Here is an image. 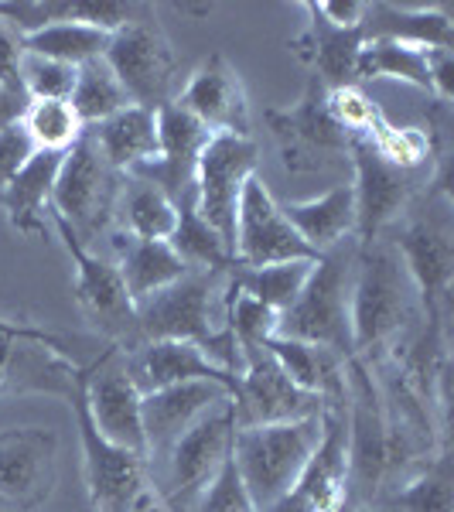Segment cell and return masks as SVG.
<instances>
[{
  "label": "cell",
  "mask_w": 454,
  "mask_h": 512,
  "mask_svg": "<svg viewBox=\"0 0 454 512\" xmlns=\"http://www.w3.org/2000/svg\"><path fill=\"white\" fill-rule=\"evenodd\" d=\"M383 509H393V512H454V485H451L448 451H437L431 461H424V465H420L417 472L383 502Z\"/></svg>",
  "instance_id": "35"
},
{
  "label": "cell",
  "mask_w": 454,
  "mask_h": 512,
  "mask_svg": "<svg viewBox=\"0 0 454 512\" xmlns=\"http://www.w3.org/2000/svg\"><path fill=\"white\" fill-rule=\"evenodd\" d=\"M35 154H38V147L31 144V137L24 134L21 123L0 130V192H4L7 181L18 175V171L35 158Z\"/></svg>",
  "instance_id": "40"
},
{
  "label": "cell",
  "mask_w": 454,
  "mask_h": 512,
  "mask_svg": "<svg viewBox=\"0 0 454 512\" xmlns=\"http://www.w3.org/2000/svg\"><path fill=\"white\" fill-rule=\"evenodd\" d=\"M7 390V383H4V373H0V393H4Z\"/></svg>",
  "instance_id": "44"
},
{
  "label": "cell",
  "mask_w": 454,
  "mask_h": 512,
  "mask_svg": "<svg viewBox=\"0 0 454 512\" xmlns=\"http://www.w3.org/2000/svg\"><path fill=\"white\" fill-rule=\"evenodd\" d=\"M110 38L106 31L89 28V24L79 21H55L45 24V28L24 35V52L45 55V59L65 62V65H86L93 59H103L106 48H110Z\"/></svg>",
  "instance_id": "33"
},
{
  "label": "cell",
  "mask_w": 454,
  "mask_h": 512,
  "mask_svg": "<svg viewBox=\"0 0 454 512\" xmlns=\"http://www.w3.org/2000/svg\"><path fill=\"white\" fill-rule=\"evenodd\" d=\"M352 195H356V243H373L407 216L417 195L434 181L431 171H400L369 147V140H349Z\"/></svg>",
  "instance_id": "12"
},
{
  "label": "cell",
  "mask_w": 454,
  "mask_h": 512,
  "mask_svg": "<svg viewBox=\"0 0 454 512\" xmlns=\"http://www.w3.org/2000/svg\"><path fill=\"white\" fill-rule=\"evenodd\" d=\"M65 154L38 151L0 192V212L21 236H45L52 226V192Z\"/></svg>",
  "instance_id": "25"
},
{
  "label": "cell",
  "mask_w": 454,
  "mask_h": 512,
  "mask_svg": "<svg viewBox=\"0 0 454 512\" xmlns=\"http://www.w3.org/2000/svg\"><path fill=\"white\" fill-rule=\"evenodd\" d=\"M55 233H59L65 253H69L76 280H72V297H76L79 315L89 321V328L103 338V345H117L130 352L140 345L137 328V304L130 301L117 263L110 256H96L89 246L79 243V236L59 219H52Z\"/></svg>",
  "instance_id": "9"
},
{
  "label": "cell",
  "mask_w": 454,
  "mask_h": 512,
  "mask_svg": "<svg viewBox=\"0 0 454 512\" xmlns=\"http://www.w3.org/2000/svg\"><path fill=\"white\" fill-rule=\"evenodd\" d=\"M86 376L89 366H79L72 376L65 400L76 417L79 431V451H82V478H86L89 506L93 512H154L161 509L158 492L151 482V468L147 458L117 448L103 434L96 431L93 417L86 407Z\"/></svg>",
  "instance_id": "3"
},
{
  "label": "cell",
  "mask_w": 454,
  "mask_h": 512,
  "mask_svg": "<svg viewBox=\"0 0 454 512\" xmlns=\"http://www.w3.org/2000/svg\"><path fill=\"white\" fill-rule=\"evenodd\" d=\"M253 175H260V147L253 137L216 134L205 144L202 158H198L195 185H192L195 209L222 236L229 253H233L239 198H243L246 181Z\"/></svg>",
  "instance_id": "13"
},
{
  "label": "cell",
  "mask_w": 454,
  "mask_h": 512,
  "mask_svg": "<svg viewBox=\"0 0 454 512\" xmlns=\"http://www.w3.org/2000/svg\"><path fill=\"white\" fill-rule=\"evenodd\" d=\"M72 110L82 120V127H96V123L117 117L120 110H127L130 96L123 89V82L113 76V69L106 65V59H93L86 65H79L76 76V89H72Z\"/></svg>",
  "instance_id": "34"
},
{
  "label": "cell",
  "mask_w": 454,
  "mask_h": 512,
  "mask_svg": "<svg viewBox=\"0 0 454 512\" xmlns=\"http://www.w3.org/2000/svg\"><path fill=\"white\" fill-rule=\"evenodd\" d=\"M93 137L96 151L117 175H134L137 168L158 161L161 137H158V113L144 106H127L117 117L96 123L86 130Z\"/></svg>",
  "instance_id": "27"
},
{
  "label": "cell",
  "mask_w": 454,
  "mask_h": 512,
  "mask_svg": "<svg viewBox=\"0 0 454 512\" xmlns=\"http://www.w3.org/2000/svg\"><path fill=\"white\" fill-rule=\"evenodd\" d=\"M86 407L96 431L117 448L147 458L144 420H140V390L127 373V359L117 345H103L86 376Z\"/></svg>",
  "instance_id": "16"
},
{
  "label": "cell",
  "mask_w": 454,
  "mask_h": 512,
  "mask_svg": "<svg viewBox=\"0 0 454 512\" xmlns=\"http://www.w3.org/2000/svg\"><path fill=\"white\" fill-rule=\"evenodd\" d=\"M233 410L239 427L253 424H284L321 414V396L301 390L291 376L277 366L267 349L243 352V373H239Z\"/></svg>",
  "instance_id": "17"
},
{
  "label": "cell",
  "mask_w": 454,
  "mask_h": 512,
  "mask_svg": "<svg viewBox=\"0 0 454 512\" xmlns=\"http://www.w3.org/2000/svg\"><path fill=\"white\" fill-rule=\"evenodd\" d=\"M311 4L335 28H359L362 11H366V0H311Z\"/></svg>",
  "instance_id": "42"
},
{
  "label": "cell",
  "mask_w": 454,
  "mask_h": 512,
  "mask_svg": "<svg viewBox=\"0 0 454 512\" xmlns=\"http://www.w3.org/2000/svg\"><path fill=\"white\" fill-rule=\"evenodd\" d=\"M120 178L123 175H117L96 151L93 137L82 134L79 144L62 158L52 192V219L69 226L82 246H89L99 236H110Z\"/></svg>",
  "instance_id": "10"
},
{
  "label": "cell",
  "mask_w": 454,
  "mask_h": 512,
  "mask_svg": "<svg viewBox=\"0 0 454 512\" xmlns=\"http://www.w3.org/2000/svg\"><path fill=\"white\" fill-rule=\"evenodd\" d=\"M158 137H161L158 161L137 168L134 175L158 185L171 202H181V198L192 195L198 158H202L212 134L192 117V113L181 110L178 103H168L158 110Z\"/></svg>",
  "instance_id": "20"
},
{
  "label": "cell",
  "mask_w": 454,
  "mask_h": 512,
  "mask_svg": "<svg viewBox=\"0 0 454 512\" xmlns=\"http://www.w3.org/2000/svg\"><path fill=\"white\" fill-rule=\"evenodd\" d=\"M424 308L403 260L386 236L362 243L352 270V352L359 359H379L417 325Z\"/></svg>",
  "instance_id": "1"
},
{
  "label": "cell",
  "mask_w": 454,
  "mask_h": 512,
  "mask_svg": "<svg viewBox=\"0 0 454 512\" xmlns=\"http://www.w3.org/2000/svg\"><path fill=\"white\" fill-rule=\"evenodd\" d=\"M0 512H11V509H7V506H0Z\"/></svg>",
  "instance_id": "45"
},
{
  "label": "cell",
  "mask_w": 454,
  "mask_h": 512,
  "mask_svg": "<svg viewBox=\"0 0 454 512\" xmlns=\"http://www.w3.org/2000/svg\"><path fill=\"white\" fill-rule=\"evenodd\" d=\"M267 352L277 359V366L291 376L301 390L325 396L345 383V359L332 349H321L311 342H297V338L274 335L267 342Z\"/></svg>",
  "instance_id": "29"
},
{
  "label": "cell",
  "mask_w": 454,
  "mask_h": 512,
  "mask_svg": "<svg viewBox=\"0 0 454 512\" xmlns=\"http://www.w3.org/2000/svg\"><path fill=\"white\" fill-rule=\"evenodd\" d=\"M175 103L192 113L212 137H253V113L243 76L222 52H209L188 72Z\"/></svg>",
  "instance_id": "15"
},
{
  "label": "cell",
  "mask_w": 454,
  "mask_h": 512,
  "mask_svg": "<svg viewBox=\"0 0 454 512\" xmlns=\"http://www.w3.org/2000/svg\"><path fill=\"white\" fill-rule=\"evenodd\" d=\"M59 434L24 424L0 431V506L35 512L59 485Z\"/></svg>",
  "instance_id": "14"
},
{
  "label": "cell",
  "mask_w": 454,
  "mask_h": 512,
  "mask_svg": "<svg viewBox=\"0 0 454 512\" xmlns=\"http://www.w3.org/2000/svg\"><path fill=\"white\" fill-rule=\"evenodd\" d=\"M21 127L38 151L52 154L72 151L79 144V137L86 134L69 99H28V106L21 113Z\"/></svg>",
  "instance_id": "36"
},
{
  "label": "cell",
  "mask_w": 454,
  "mask_h": 512,
  "mask_svg": "<svg viewBox=\"0 0 454 512\" xmlns=\"http://www.w3.org/2000/svg\"><path fill=\"white\" fill-rule=\"evenodd\" d=\"M431 59L434 52L414 45H400V41H366L356 62V82H376V79H396L420 93L434 96L431 79Z\"/></svg>",
  "instance_id": "30"
},
{
  "label": "cell",
  "mask_w": 454,
  "mask_h": 512,
  "mask_svg": "<svg viewBox=\"0 0 454 512\" xmlns=\"http://www.w3.org/2000/svg\"><path fill=\"white\" fill-rule=\"evenodd\" d=\"M345 400H349V506L359 512L383 509L390 492V437L379 386L369 359H345Z\"/></svg>",
  "instance_id": "6"
},
{
  "label": "cell",
  "mask_w": 454,
  "mask_h": 512,
  "mask_svg": "<svg viewBox=\"0 0 454 512\" xmlns=\"http://www.w3.org/2000/svg\"><path fill=\"white\" fill-rule=\"evenodd\" d=\"M24 106H28V96L18 93V89H4V86H0V130L21 123Z\"/></svg>",
  "instance_id": "43"
},
{
  "label": "cell",
  "mask_w": 454,
  "mask_h": 512,
  "mask_svg": "<svg viewBox=\"0 0 454 512\" xmlns=\"http://www.w3.org/2000/svg\"><path fill=\"white\" fill-rule=\"evenodd\" d=\"M379 512H393V509H379Z\"/></svg>",
  "instance_id": "46"
},
{
  "label": "cell",
  "mask_w": 454,
  "mask_h": 512,
  "mask_svg": "<svg viewBox=\"0 0 454 512\" xmlns=\"http://www.w3.org/2000/svg\"><path fill=\"white\" fill-rule=\"evenodd\" d=\"M76 76V65L45 59V55L24 52L21 59V89L28 99H72Z\"/></svg>",
  "instance_id": "38"
},
{
  "label": "cell",
  "mask_w": 454,
  "mask_h": 512,
  "mask_svg": "<svg viewBox=\"0 0 454 512\" xmlns=\"http://www.w3.org/2000/svg\"><path fill=\"white\" fill-rule=\"evenodd\" d=\"M356 253H359L356 239H345L342 246L318 256L304 291L297 294V301L280 315L277 335L332 349L342 355V359L356 355L352 352V318H349Z\"/></svg>",
  "instance_id": "5"
},
{
  "label": "cell",
  "mask_w": 454,
  "mask_h": 512,
  "mask_svg": "<svg viewBox=\"0 0 454 512\" xmlns=\"http://www.w3.org/2000/svg\"><path fill=\"white\" fill-rule=\"evenodd\" d=\"M110 243H113V263H117L123 287H127L134 304L147 301L151 294L164 291V287H171L175 280L188 274V267L171 250L168 239H137L113 229Z\"/></svg>",
  "instance_id": "26"
},
{
  "label": "cell",
  "mask_w": 454,
  "mask_h": 512,
  "mask_svg": "<svg viewBox=\"0 0 454 512\" xmlns=\"http://www.w3.org/2000/svg\"><path fill=\"white\" fill-rule=\"evenodd\" d=\"M106 65L123 82L130 103L158 113L178 96V55L161 31L154 11L123 24L106 48Z\"/></svg>",
  "instance_id": "11"
},
{
  "label": "cell",
  "mask_w": 454,
  "mask_h": 512,
  "mask_svg": "<svg viewBox=\"0 0 454 512\" xmlns=\"http://www.w3.org/2000/svg\"><path fill=\"white\" fill-rule=\"evenodd\" d=\"M195 512H257L250 502V495L243 489V482H239L233 458L222 465L219 478L212 482V489L202 495V502L195 506Z\"/></svg>",
  "instance_id": "39"
},
{
  "label": "cell",
  "mask_w": 454,
  "mask_h": 512,
  "mask_svg": "<svg viewBox=\"0 0 454 512\" xmlns=\"http://www.w3.org/2000/svg\"><path fill=\"white\" fill-rule=\"evenodd\" d=\"M315 260H287V263H267V267H233L229 280L236 284V291L260 301L263 308L284 315L287 308L297 301V294L304 291Z\"/></svg>",
  "instance_id": "31"
},
{
  "label": "cell",
  "mask_w": 454,
  "mask_h": 512,
  "mask_svg": "<svg viewBox=\"0 0 454 512\" xmlns=\"http://www.w3.org/2000/svg\"><path fill=\"white\" fill-rule=\"evenodd\" d=\"M325 93L318 79H308L304 93L291 106H270L263 113L267 130L277 144L280 164L287 175H328V171H352L349 134L328 117Z\"/></svg>",
  "instance_id": "7"
},
{
  "label": "cell",
  "mask_w": 454,
  "mask_h": 512,
  "mask_svg": "<svg viewBox=\"0 0 454 512\" xmlns=\"http://www.w3.org/2000/svg\"><path fill=\"white\" fill-rule=\"evenodd\" d=\"M301 11L308 14V24L287 41L291 55L311 72V79H318L325 89L352 86V82H356L359 52H362V45H366L362 28H335L332 21L321 18L311 0H304Z\"/></svg>",
  "instance_id": "21"
},
{
  "label": "cell",
  "mask_w": 454,
  "mask_h": 512,
  "mask_svg": "<svg viewBox=\"0 0 454 512\" xmlns=\"http://www.w3.org/2000/svg\"><path fill=\"white\" fill-rule=\"evenodd\" d=\"M123 359H127V373L140 393L164 390V386H178V383H195V379L219 383L229 393H236L239 383L236 373L216 366L192 342H140L137 349L123 352Z\"/></svg>",
  "instance_id": "22"
},
{
  "label": "cell",
  "mask_w": 454,
  "mask_h": 512,
  "mask_svg": "<svg viewBox=\"0 0 454 512\" xmlns=\"http://www.w3.org/2000/svg\"><path fill=\"white\" fill-rule=\"evenodd\" d=\"M321 437V414L304 420H284V424H253L236 427L233 434V458L236 475L250 495L253 509L263 512L284 499L297 485L311 451Z\"/></svg>",
  "instance_id": "4"
},
{
  "label": "cell",
  "mask_w": 454,
  "mask_h": 512,
  "mask_svg": "<svg viewBox=\"0 0 454 512\" xmlns=\"http://www.w3.org/2000/svg\"><path fill=\"white\" fill-rule=\"evenodd\" d=\"M236 427V410L229 400L198 420L168 451V458L151 468V482L164 512H195L202 495L212 489L222 465L229 461Z\"/></svg>",
  "instance_id": "8"
},
{
  "label": "cell",
  "mask_w": 454,
  "mask_h": 512,
  "mask_svg": "<svg viewBox=\"0 0 454 512\" xmlns=\"http://www.w3.org/2000/svg\"><path fill=\"white\" fill-rule=\"evenodd\" d=\"M362 38L400 41L427 52H454V7L451 4H386L373 0L362 11Z\"/></svg>",
  "instance_id": "23"
},
{
  "label": "cell",
  "mask_w": 454,
  "mask_h": 512,
  "mask_svg": "<svg viewBox=\"0 0 454 512\" xmlns=\"http://www.w3.org/2000/svg\"><path fill=\"white\" fill-rule=\"evenodd\" d=\"M233 400V393L219 383H178L164 390L140 393V420H144L147 468L161 465L168 451L185 437L205 414H212L222 403Z\"/></svg>",
  "instance_id": "19"
},
{
  "label": "cell",
  "mask_w": 454,
  "mask_h": 512,
  "mask_svg": "<svg viewBox=\"0 0 454 512\" xmlns=\"http://www.w3.org/2000/svg\"><path fill=\"white\" fill-rule=\"evenodd\" d=\"M325 106H328V117H332L345 134L362 137V140H366L379 123L386 120L383 110H379V103L359 86V82L342 86V89H328Z\"/></svg>",
  "instance_id": "37"
},
{
  "label": "cell",
  "mask_w": 454,
  "mask_h": 512,
  "mask_svg": "<svg viewBox=\"0 0 454 512\" xmlns=\"http://www.w3.org/2000/svg\"><path fill=\"white\" fill-rule=\"evenodd\" d=\"M113 226L137 239H171L178 226V202H171L151 181L123 175L113 205Z\"/></svg>",
  "instance_id": "28"
},
{
  "label": "cell",
  "mask_w": 454,
  "mask_h": 512,
  "mask_svg": "<svg viewBox=\"0 0 454 512\" xmlns=\"http://www.w3.org/2000/svg\"><path fill=\"white\" fill-rule=\"evenodd\" d=\"M236 267H267V263L287 260H318L301 236L291 229V222L280 212V202L270 195L267 181L253 175L246 181L243 198L236 209V236H233Z\"/></svg>",
  "instance_id": "18"
},
{
  "label": "cell",
  "mask_w": 454,
  "mask_h": 512,
  "mask_svg": "<svg viewBox=\"0 0 454 512\" xmlns=\"http://www.w3.org/2000/svg\"><path fill=\"white\" fill-rule=\"evenodd\" d=\"M280 212L315 256L335 250L345 239H356V195H352L349 178L321 195L291 198L280 205Z\"/></svg>",
  "instance_id": "24"
},
{
  "label": "cell",
  "mask_w": 454,
  "mask_h": 512,
  "mask_svg": "<svg viewBox=\"0 0 454 512\" xmlns=\"http://www.w3.org/2000/svg\"><path fill=\"white\" fill-rule=\"evenodd\" d=\"M21 59H24V35L14 24L0 18V86L4 89H21Z\"/></svg>",
  "instance_id": "41"
},
{
  "label": "cell",
  "mask_w": 454,
  "mask_h": 512,
  "mask_svg": "<svg viewBox=\"0 0 454 512\" xmlns=\"http://www.w3.org/2000/svg\"><path fill=\"white\" fill-rule=\"evenodd\" d=\"M396 256L403 260L424 315L444 318L454 277V219H451V185H431L417 195L396 226L386 233Z\"/></svg>",
  "instance_id": "2"
},
{
  "label": "cell",
  "mask_w": 454,
  "mask_h": 512,
  "mask_svg": "<svg viewBox=\"0 0 454 512\" xmlns=\"http://www.w3.org/2000/svg\"><path fill=\"white\" fill-rule=\"evenodd\" d=\"M168 243L188 270H219V274H229V270L236 267L233 253L222 243V236L198 216L192 195L178 202V226Z\"/></svg>",
  "instance_id": "32"
}]
</instances>
